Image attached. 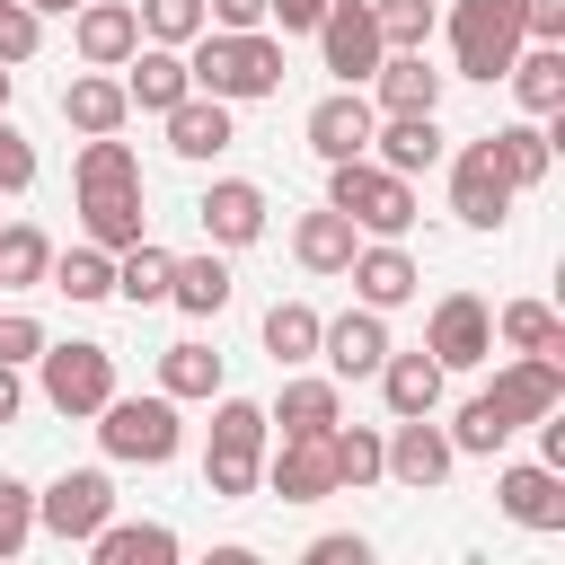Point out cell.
<instances>
[{"mask_svg": "<svg viewBox=\"0 0 565 565\" xmlns=\"http://www.w3.org/2000/svg\"><path fill=\"white\" fill-rule=\"evenodd\" d=\"M327 203H335L353 230H371V238H406V230H415V177L380 168L371 150H362V159H335Z\"/></svg>", "mask_w": 565, "mask_h": 565, "instance_id": "obj_3", "label": "cell"}, {"mask_svg": "<svg viewBox=\"0 0 565 565\" xmlns=\"http://www.w3.org/2000/svg\"><path fill=\"white\" fill-rule=\"evenodd\" d=\"M238 132H230V97H203V88H185L177 106H168V150L177 159H221Z\"/></svg>", "mask_w": 565, "mask_h": 565, "instance_id": "obj_18", "label": "cell"}, {"mask_svg": "<svg viewBox=\"0 0 565 565\" xmlns=\"http://www.w3.org/2000/svg\"><path fill=\"white\" fill-rule=\"evenodd\" d=\"M18 397H26V388H18V362H0V424L18 415Z\"/></svg>", "mask_w": 565, "mask_h": 565, "instance_id": "obj_51", "label": "cell"}, {"mask_svg": "<svg viewBox=\"0 0 565 565\" xmlns=\"http://www.w3.org/2000/svg\"><path fill=\"white\" fill-rule=\"evenodd\" d=\"M441 371H477L486 353H494V309L477 300V291H450L441 309H433V344H424Z\"/></svg>", "mask_w": 565, "mask_h": 565, "instance_id": "obj_12", "label": "cell"}, {"mask_svg": "<svg viewBox=\"0 0 565 565\" xmlns=\"http://www.w3.org/2000/svg\"><path fill=\"white\" fill-rule=\"evenodd\" d=\"M494 335H503L512 353H556V362H565V327H556L547 300H512V309L494 318Z\"/></svg>", "mask_w": 565, "mask_h": 565, "instance_id": "obj_34", "label": "cell"}, {"mask_svg": "<svg viewBox=\"0 0 565 565\" xmlns=\"http://www.w3.org/2000/svg\"><path fill=\"white\" fill-rule=\"evenodd\" d=\"M318 353H327L335 380H371V371L388 362V327H380V309H344L335 327H318Z\"/></svg>", "mask_w": 565, "mask_h": 565, "instance_id": "obj_16", "label": "cell"}, {"mask_svg": "<svg viewBox=\"0 0 565 565\" xmlns=\"http://www.w3.org/2000/svg\"><path fill=\"white\" fill-rule=\"evenodd\" d=\"M282 433H327L335 424V380H282V406L265 415Z\"/></svg>", "mask_w": 565, "mask_h": 565, "instance_id": "obj_36", "label": "cell"}, {"mask_svg": "<svg viewBox=\"0 0 565 565\" xmlns=\"http://www.w3.org/2000/svg\"><path fill=\"white\" fill-rule=\"evenodd\" d=\"M9 88H18V71H9V62H0V115H9Z\"/></svg>", "mask_w": 565, "mask_h": 565, "instance_id": "obj_52", "label": "cell"}, {"mask_svg": "<svg viewBox=\"0 0 565 565\" xmlns=\"http://www.w3.org/2000/svg\"><path fill=\"white\" fill-rule=\"evenodd\" d=\"M371 380H380L388 415H433V406H441V362H433V353H388Z\"/></svg>", "mask_w": 565, "mask_h": 565, "instance_id": "obj_24", "label": "cell"}, {"mask_svg": "<svg viewBox=\"0 0 565 565\" xmlns=\"http://www.w3.org/2000/svg\"><path fill=\"white\" fill-rule=\"evenodd\" d=\"M185 88H194V71H185L177 44H132V79H124V97H132L141 115H168Z\"/></svg>", "mask_w": 565, "mask_h": 565, "instance_id": "obj_21", "label": "cell"}, {"mask_svg": "<svg viewBox=\"0 0 565 565\" xmlns=\"http://www.w3.org/2000/svg\"><path fill=\"white\" fill-rule=\"evenodd\" d=\"M168 247H150V238H132V247H115V291L132 300V309H150V300H168Z\"/></svg>", "mask_w": 565, "mask_h": 565, "instance_id": "obj_32", "label": "cell"}, {"mask_svg": "<svg viewBox=\"0 0 565 565\" xmlns=\"http://www.w3.org/2000/svg\"><path fill=\"white\" fill-rule=\"evenodd\" d=\"M547 141H556V132H539V124H503V132H494L503 177H512V185H539V177H547V159H556Z\"/></svg>", "mask_w": 565, "mask_h": 565, "instance_id": "obj_40", "label": "cell"}, {"mask_svg": "<svg viewBox=\"0 0 565 565\" xmlns=\"http://www.w3.org/2000/svg\"><path fill=\"white\" fill-rule=\"evenodd\" d=\"M521 44H530L521 35V0H459L450 9V53H459L468 79H503Z\"/></svg>", "mask_w": 565, "mask_h": 565, "instance_id": "obj_6", "label": "cell"}, {"mask_svg": "<svg viewBox=\"0 0 565 565\" xmlns=\"http://www.w3.org/2000/svg\"><path fill=\"white\" fill-rule=\"evenodd\" d=\"M203 26H230V35H238V26H265V0H212Z\"/></svg>", "mask_w": 565, "mask_h": 565, "instance_id": "obj_49", "label": "cell"}, {"mask_svg": "<svg viewBox=\"0 0 565 565\" xmlns=\"http://www.w3.org/2000/svg\"><path fill=\"white\" fill-rule=\"evenodd\" d=\"M194 212H203L212 247H247V238H265V185H247V177H221Z\"/></svg>", "mask_w": 565, "mask_h": 565, "instance_id": "obj_20", "label": "cell"}, {"mask_svg": "<svg viewBox=\"0 0 565 565\" xmlns=\"http://www.w3.org/2000/svg\"><path fill=\"white\" fill-rule=\"evenodd\" d=\"M521 35L530 44H565V0H521Z\"/></svg>", "mask_w": 565, "mask_h": 565, "instance_id": "obj_47", "label": "cell"}, {"mask_svg": "<svg viewBox=\"0 0 565 565\" xmlns=\"http://www.w3.org/2000/svg\"><path fill=\"white\" fill-rule=\"evenodd\" d=\"M71 44H79V62H88V71H115V62H132V44H141V18H132V0H79V26H71Z\"/></svg>", "mask_w": 565, "mask_h": 565, "instance_id": "obj_17", "label": "cell"}, {"mask_svg": "<svg viewBox=\"0 0 565 565\" xmlns=\"http://www.w3.org/2000/svg\"><path fill=\"white\" fill-rule=\"evenodd\" d=\"M185 71H194L203 97H265V88H282V44L265 26H238V35L203 26L194 53H185Z\"/></svg>", "mask_w": 565, "mask_h": 565, "instance_id": "obj_2", "label": "cell"}, {"mask_svg": "<svg viewBox=\"0 0 565 565\" xmlns=\"http://www.w3.org/2000/svg\"><path fill=\"white\" fill-rule=\"evenodd\" d=\"M26 539H35V494L18 477H0V556H18Z\"/></svg>", "mask_w": 565, "mask_h": 565, "instance_id": "obj_43", "label": "cell"}, {"mask_svg": "<svg viewBox=\"0 0 565 565\" xmlns=\"http://www.w3.org/2000/svg\"><path fill=\"white\" fill-rule=\"evenodd\" d=\"M79 221H88V238L115 256V247H132L141 238V185H124V194H79Z\"/></svg>", "mask_w": 565, "mask_h": 565, "instance_id": "obj_31", "label": "cell"}, {"mask_svg": "<svg viewBox=\"0 0 565 565\" xmlns=\"http://www.w3.org/2000/svg\"><path fill=\"white\" fill-rule=\"evenodd\" d=\"M371 18H380L388 53H424V35H433V0H371Z\"/></svg>", "mask_w": 565, "mask_h": 565, "instance_id": "obj_41", "label": "cell"}, {"mask_svg": "<svg viewBox=\"0 0 565 565\" xmlns=\"http://www.w3.org/2000/svg\"><path fill=\"white\" fill-rule=\"evenodd\" d=\"M547 406H565V362L556 353H521L512 371H494V388H477L468 406H459V424H450V450H477V459H494L521 424H539Z\"/></svg>", "mask_w": 565, "mask_h": 565, "instance_id": "obj_1", "label": "cell"}, {"mask_svg": "<svg viewBox=\"0 0 565 565\" xmlns=\"http://www.w3.org/2000/svg\"><path fill=\"white\" fill-rule=\"evenodd\" d=\"M44 265H53V238H44L35 221H9V230H0V291L44 282Z\"/></svg>", "mask_w": 565, "mask_h": 565, "instance_id": "obj_38", "label": "cell"}, {"mask_svg": "<svg viewBox=\"0 0 565 565\" xmlns=\"http://www.w3.org/2000/svg\"><path fill=\"white\" fill-rule=\"evenodd\" d=\"M35 35H44V9L0 0V62H26V53H35Z\"/></svg>", "mask_w": 565, "mask_h": 565, "instance_id": "obj_44", "label": "cell"}, {"mask_svg": "<svg viewBox=\"0 0 565 565\" xmlns=\"http://www.w3.org/2000/svg\"><path fill=\"white\" fill-rule=\"evenodd\" d=\"M503 79L521 88L530 115H556V106H565V44H530V53H512Z\"/></svg>", "mask_w": 565, "mask_h": 565, "instance_id": "obj_28", "label": "cell"}, {"mask_svg": "<svg viewBox=\"0 0 565 565\" xmlns=\"http://www.w3.org/2000/svg\"><path fill=\"white\" fill-rule=\"evenodd\" d=\"M371 124H380V106L362 97V88H335V97H318L309 106V150L335 168V159H362L371 150Z\"/></svg>", "mask_w": 565, "mask_h": 565, "instance_id": "obj_14", "label": "cell"}, {"mask_svg": "<svg viewBox=\"0 0 565 565\" xmlns=\"http://www.w3.org/2000/svg\"><path fill=\"white\" fill-rule=\"evenodd\" d=\"M371 547L353 539V530H335V539H309V565H362Z\"/></svg>", "mask_w": 565, "mask_h": 565, "instance_id": "obj_48", "label": "cell"}, {"mask_svg": "<svg viewBox=\"0 0 565 565\" xmlns=\"http://www.w3.org/2000/svg\"><path fill=\"white\" fill-rule=\"evenodd\" d=\"M62 115H71L79 132H124V115H132V97H124V79H106V71H88V79H71V88H62Z\"/></svg>", "mask_w": 565, "mask_h": 565, "instance_id": "obj_29", "label": "cell"}, {"mask_svg": "<svg viewBox=\"0 0 565 565\" xmlns=\"http://www.w3.org/2000/svg\"><path fill=\"white\" fill-rule=\"evenodd\" d=\"M265 18H282V35H291V26H318L327 0H265Z\"/></svg>", "mask_w": 565, "mask_h": 565, "instance_id": "obj_50", "label": "cell"}, {"mask_svg": "<svg viewBox=\"0 0 565 565\" xmlns=\"http://www.w3.org/2000/svg\"><path fill=\"white\" fill-rule=\"evenodd\" d=\"M97 441H106V459H132V468L177 459V397L168 388L159 397H106L97 406Z\"/></svg>", "mask_w": 565, "mask_h": 565, "instance_id": "obj_5", "label": "cell"}, {"mask_svg": "<svg viewBox=\"0 0 565 565\" xmlns=\"http://www.w3.org/2000/svg\"><path fill=\"white\" fill-rule=\"evenodd\" d=\"M265 406H247V397H221V415H212V450H203V486H212V503H238V494H256V468H265Z\"/></svg>", "mask_w": 565, "mask_h": 565, "instance_id": "obj_4", "label": "cell"}, {"mask_svg": "<svg viewBox=\"0 0 565 565\" xmlns=\"http://www.w3.org/2000/svg\"><path fill=\"white\" fill-rule=\"evenodd\" d=\"M35 185V150H26V132L0 115V194H26Z\"/></svg>", "mask_w": 565, "mask_h": 565, "instance_id": "obj_45", "label": "cell"}, {"mask_svg": "<svg viewBox=\"0 0 565 565\" xmlns=\"http://www.w3.org/2000/svg\"><path fill=\"white\" fill-rule=\"evenodd\" d=\"M35 521H44L53 539H97V530L115 521V486H106V468H71V477H53V486L35 494Z\"/></svg>", "mask_w": 565, "mask_h": 565, "instance_id": "obj_10", "label": "cell"}, {"mask_svg": "<svg viewBox=\"0 0 565 565\" xmlns=\"http://www.w3.org/2000/svg\"><path fill=\"white\" fill-rule=\"evenodd\" d=\"M371 79H380V106H388V115H433V106H441V71H433L424 53H380Z\"/></svg>", "mask_w": 565, "mask_h": 565, "instance_id": "obj_22", "label": "cell"}, {"mask_svg": "<svg viewBox=\"0 0 565 565\" xmlns=\"http://www.w3.org/2000/svg\"><path fill=\"white\" fill-rule=\"evenodd\" d=\"M291 247H300V265H309V274H344L362 238H353V221H344V212L327 203V212H300V230H291Z\"/></svg>", "mask_w": 565, "mask_h": 565, "instance_id": "obj_26", "label": "cell"}, {"mask_svg": "<svg viewBox=\"0 0 565 565\" xmlns=\"http://www.w3.org/2000/svg\"><path fill=\"white\" fill-rule=\"evenodd\" d=\"M450 459H459V450H450V433H441L433 415H397V433L380 441V477H397V486H415V494L441 486Z\"/></svg>", "mask_w": 565, "mask_h": 565, "instance_id": "obj_11", "label": "cell"}, {"mask_svg": "<svg viewBox=\"0 0 565 565\" xmlns=\"http://www.w3.org/2000/svg\"><path fill=\"white\" fill-rule=\"evenodd\" d=\"M71 185H79V194H124V185H141V159H132V141H115V132H88V141H79V168H71Z\"/></svg>", "mask_w": 565, "mask_h": 565, "instance_id": "obj_25", "label": "cell"}, {"mask_svg": "<svg viewBox=\"0 0 565 565\" xmlns=\"http://www.w3.org/2000/svg\"><path fill=\"white\" fill-rule=\"evenodd\" d=\"M44 274H53V291H71V300H106V291H115V256H106V247H71V256H53Z\"/></svg>", "mask_w": 565, "mask_h": 565, "instance_id": "obj_39", "label": "cell"}, {"mask_svg": "<svg viewBox=\"0 0 565 565\" xmlns=\"http://www.w3.org/2000/svg\"><path fill=\"white\" fill-rule=\"evenodd\" d=\"M44 353V327L26 309H0V362H35Z\"/></svg>", "mask_w": 565, "mask_h": 565, "instance_id": "obj_46", "label": "cell"}, {"mask_svg": "<svg viewBox=\"0 0 565 565\" xmlns=\"http://www.w3.org/2000/svg\"><path fill=\"white\" fill-rule=\"evenodd\" d=\"M35 362H44V397L62 415H97L115 397V353L106 344H44Z\"/></svg>", "mask_w": 565, "mask_h": 565, "instance_id": "obj_7", "label": "cell"}, {"mask_svg": "<svg viewBox=\"0 0 565 565\" xmlns=\"http://www.w3.org/2000/svg\"><path fill=\"white\" fill-rule=\"evenodd\" d=\"M159 388L168 397H212L221 388V353L212 344H168L159 353Z\"/></svg>", "mask_w": 565, "mask_h": 565, "instance_id": "obj_35", "label": "cell"}, {"mask_svg": "<svg viewBox=\"0 0 565 565\" xmlns=\"http://www.w3.org/2000/svg\"><path fill=\"white\" fill-rule=\"evenodd\" d=\"M282 503H327L335 494V459H327V433H282V450L256 468Z\"/></svg>", "mask_w": 565, "mask_h": 565, "instance_id": "obj_13", "label": "cell"}, {"mask_svg": "<svg viewBox=\"0 0 565 565\" xmlns=\"http://www.w3.org/2000/svg\"><path fill=\"white\" fill-rule=\"evenodd\" d=\"M318 53H327V71L344 79V88H362L371 71H380V18H371V0H327V18H318Z\"/></svg>", "mask_w": 565, "mask_h": 565, "instance_id": "obj_8", "label": "cell"}, {"mask_svg": "<svg viewBox=\"0 0 565 565\" xmlns=\"http://www.w3.org/2000/svg\"><path fill=\"white\" fill-rule=\"evenodd\" d=\"M168 300H177L185 318H221V309H230V265H221V256H177V265H168Z\"/></svg>", "mask_w": 565, "mask_h": 565, "instance_id": "obj_27", "label": "cell"}, {"mask_svg": "<svg viewBox=\"0 0 565 565\" xmlns=\"http://www.w3.org/2000/svg\"><path fill=\"white\" fill-rule=\"evenodd\" d=\"M353 291H362V309H397V300H415L424 291V274H415V256L397 247V238H380V247H353Z\"/></svg>", "mask_w": 565, "mask_h": 565, "instance_id": "obj_19", "label": "cell"}, {"mask_svg": "<svg viewBox=\"0 0 565 565\" xmlns=\"http://www.w3.org/2000/svg\"><path fill=\"white\" fill-rule=\"evenodd\" d=\"M327 459H335V486H380V433L371 424H327Z\"/></svg>", "mask_w": 565, "mask_h": 565, "instance_id": "obj_37", "label": "cell"}, {"mask_svg": "<svg viewBox=\"0 0 565 565\" xmlns=\"http://www.w3.org/2000/svg\"><path fill=\"white\" fill-rule=\"evenodd\" d=\"M88 547H97V565H168L177 530H159V521H106Z\"/></svg>", "mask_w": 565, "mask_h": 565, "instance_id": "obj_30", "label": "cell"}, {"mask_svg": "<svg viewBox=\"0 0 565 565\" xmlns=\"http://www.w3.org/2000/svg\"><path fill=\"white\" fill-rule=\"evenodd\" d=\"M371 159L397 168V177H415V168L441 159V124L433 115H388V124H371Z\"/></svg>", "mask_w": 565, "mask_h": 565, "instance_id": "obj_23", "label": "cell"}, {"mask_svg": "<svg viewBox=\"0 0 565 565\" xmlns=\"http://www.w3.org/2000/svg\"><path fill=\"white\" fill-rule=\"evenodd\" d=\"M132 18H141L150 44H194V35H203V0H141Z\"/></svg>", "mask_w": 565, "mask_h": 565, "instance_id": "obj_42", "label": "cell"}, {"mask_svg": "<svg viewBox=\"0 0 565 565\" xmlns=\"http://www.w3.org/2000/svg\"><path fill=\"white\" fill-rule=\"evenodd\" d=\"M512 194H521V185L503 177L494 132H486V141H468V150H459V168H450V212H459L468 230H494V221L512 212Z\"/></svg>", "mask_w": 565, "mask_h": 565, "instance_id": "obj_9", "label": "cell"}, {"mask_svg": "<svg viewBox=\"0 0 565 565\" xmlns=\"http://www.w3.org/2000/svg\"><path fill=\"white\" fill-rule=\"evenodd\" d=\"M318 327H327V318H318L309 300H274V309H265V353H274V362H309V353H318Z\"/></svg>", "mask_w": 565, "mask_h": 565, "instance_id": "obj_33", "label": "cell"}, {"mask_svg": "<svg viewBox=\"0 0 565 565\" xmlns=\"http://www.w3.org/2000/svg\"><path fill=\"white\" fill-rule=\"evenodd\" d=\"M494 503H503L521 530H565V468L521 459V468H503V477H494Z\"/></svg>", "mask_w": 565, "mask_h": 565, "instance_id": "obj_15", "label": "cell"}]
</instances>
